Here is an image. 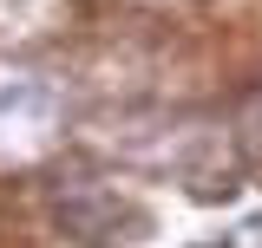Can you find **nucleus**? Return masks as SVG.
<instances>
[{
    "label": "nucleus",
    "instance_id": "nucleus-1",
    "mask_svg": "<svg viewBox=\"0 0 262 248\" xmlns=\"http://www.w3.org/2000/svg\"><path fill=\"white\" fill-rule=\"evenodd\" d=\"M46 124H53V92L27 72H0V144L27 151V137H39Z\"/></svg>",
    "mask_w": 262,
    "mask_h": 248
},
{
    "label": "nucleus",
    "instance_id": "nucleus-2",
    "mask_svg": "<svg viewBox=\"0 0 262 248\" xmlns=\"http://www.w3.org/2000/svg\"><path fill=\"white\" fill-rule=\"evenodd\" d=\"M256 98H262V92H256Z\"/></svg>",
    "mask_w": 262,
    "mask_h": 248
}]
</instances>
